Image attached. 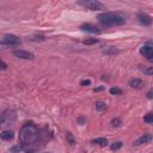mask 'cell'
<instances>
[{"label": "cell", "instance_id": "obj_28", "mask_svg": "<svg viewBox=\"0 0 153 153\" xmlns=\"http://www.w3.org/2000/svg\"><path fill=\"white\" fill-rule=\"evenodd\" d=\"M0 126H1V117H0Z\"/></svg>", "mask_w": 153, "mask_h": 153}, {"label": "cell", "instance_id": "obj_14", "mask_svg": "<svg viewBox=\"0 0 153 153\" xmlns=\"http://www.w3.org/2000/svg\"><path fill=\"white\" fill-rule=\"evenodd\" d=\"M109 92L111 93V94H115V96H120V94H122V90L120 88V87H111L110 90H109Z\"/></svg>", "mask_w": 153, "mask_h": 153}, {"label": "cell", "instance_id": "obj_10", "mask_svg": "<svg viewBox=\"0 0 153 153\" xmlns=\"http://www.w3.org/2000/svg\"><path fill=\"white\" fill-rule=\"evenodd\" d=\"M129 86L133 87V88L139 90V88H141V87L143 86V81H142L141 79H131V80L129 81Z\"/></svg>", "mask_w": 153, "mask_h": 153}, {"label": "cell", "instance_id": "obj_27", "mask_svg": "<svg viewBox=\"0 0 153 153\" xmlns=\"http://www.w3.org/2000/svg\"><path fill=\"white\" fill-rule=\"evenodd\" d=\"M78 121H79V122H80V123H81V124H82V123H84V122H85V121H84V118H79V120H78Z\"/></svg>", "mask_w": 153, "mask_h": 153}, {"label": "cell", "instance_id": "obj_18", "mask_svg": "<svg viewBox=\"0 0 153 153\" xmlns=\"http://www.w3.org/2000/svg\"><path fill=\"white\" fill-rule=\"evenodd\" d=\"M111 124H112V127H120L122 124V121L118 117H115V118L111 120Z\"/></svg>", "mask_w": 153, "mask_h": 153}, {"label": "cell", "instance_id": "obj_2", "mask_svg": "<svg viewBox=\"0 0 153 153\" xmlns=\"http://www.w3.org/2000/svg\"><path fill=\"white\" fill-rule=\"evenodd\" d=\"M127 16L121 12H104L98 16V20L104 26H118L126 23Z\"/></svg>", "mask_w": 153, "mask_h": 153}, {"label": "cell", "instance_id": "obj_22", "mask_svg": "<svg viewBox=\"0 0 153 153\" xmlns=\"http://www.w3.org/2000/svg\"><path fill=\"white\" fill-rule=\"evenodd\" d=\"M90 84H91L90 80H81V81H80V85H81V86H88Z\"/></svg>", "mask_w": 153, "mask_h": 153}, {"label": "cell", "instance_id": "obj_4", "mask_svg": "<svg viewBox=\"0 0 153 153\" xmlns=\"http://www.w3.org/2000/svg\"><path fill=\"white\" fill-rule=\"evenodd\" d=\"M140 53L141 55H143V57H146L147 60H152L153 59V47L151 43H147L145 45H142L140 48Z\"/></svg>", "mask_w": 153, "mask_h": 153}, {"label": "cell", "instance_id": "obj_16", "mask_svg": "<svg viewBox=\"0 0 153 153\" xmlns=\"http://www.w3.org/2000/svg\"><path fill=\"white\" fill-rule=\"evenodd\" d=\"M143 121H145L146 123H148V124H152V123H153V115H152V112H148V114L145 116Z\"/></svg>", "mask_w": 153, "mask_h": 153}, {"label": "cell", "instance_id": "obj_25", "mask_svg": "<svg viewBox=\"0 0 153 153\" xmlns=\"http://www.w3.org/2000/svg\"><path fill=\"white\" fill-rule=\"evenodd\" d=\"M103 88H104V87H98V88H94L93 91H94V92H98V91H102Z\"/></svg>", "mask_w": 153, "mask_h": 153}, {"label": "cell", "instance_id": "obj_23", "mask_svg": "<svg viewBox=\"0 0 153 153\" xmlns=\"http://www.w3.org/2000/svg\"><path fill=\"white\" fill-rule=\"evenodd\" d=\"M22 149H23V148H22V147H20V146H16V147H13V148H12V149H11V152H18V151H19V152H20V151H22Z\"/></svg>", "mask_w": 153, "mask_h": 153}, {"label": "cell", "instance_id": "obj_12", "mask_svg": "<svg viewBox=\"0 0 153 153\" xmlns=\"http://www.w3.org/2000/svg\"><path fill=\"white\" fill-rule=\"evenodd\" d=\"M92 143L93 145H98V146H106L108 145V139H105V137H98V139L92 140Z\"/></svg>", "mask_w": 153, "mask_h": 153}, {"label": "cell", "instance_id": "obj_17", "mask_svg": "<svg viewBox=\"0 0 153 153\" xmlns=\"http://www.w3.org/2000/svg\"><path fill=\"white\" fill-rule=\"evenodd\" d=\"M82 43L86 44V45H91V44H96V43H98V39H97V38H88V39H85Z\"/></svg>", "mask_w": 153, "mask_h": 153}, {"label": "cell", "instance_id": "obj_11", "mask_svg": "<svg viewBox=\"0 0 153 153\" xmlns=\"http://www.w3.org/2000/svg\"><path fill=\"white\" fill-rule=\"evenodd\" d=\"M13 136H14V134H13V131H11V130H4V131L0 134V137H1L2 140H5V141L12 140Z\"/></svg>", "mask_w": 153, "mask_h": 153}, {"label": "cell", "instance_id": "obj_3", "mask_svg": "<svg viewBox=\"0 0 153 153\" xmlns=\"http://www.w3.org/2000/svg\"><path fill=\"white\" fill-rule=\"evenodd\" d=\"M78 5L86 7L87 10L91 11H98V10H105V6L99 2V1H93V0H80L78 1Z\"/></svg>", "mask_w": 153, "mask_h": 153}, {"label": "cell", "instance_id": "obj_1", "mask_svg": "<svg viewBox=\"0 0 153 153\" xmlns=\"http://www.w3.org/2000/svg\"><path fill=\"white\" fill-rule=\"evenodd\" d=\"M38 137V128L33 122H27L19 129V141L22 145H31Z\"/></svg>", "mask_w": 153, "mask_h": 153}, {"label": "cell", "instance_id": "obj_8", "mask_svg": "<svg viewBox=\"0 0 153 153\" xmlns=\"http://www.w3.org/2000/svg\"><path fill=\"white\" fill-rule=\"evenodd\" d=\"M151 140H152V135L149 133H146V134H143L142 136H140L139 139L135 140L134 146H140V145H143V143H148V142H151Z\"/></svg>", "mask_w": 153, "mask_h": 153}, {"label": "cell", "instance_id": "obj_13", "mask_svg": "<svg viewBox=\"0 0 153 153\" xmlns=\"http://www.w3.org/2000/svg\"><path fill=\"white\" fill-rule=\"evenodd\" d=\"M94 108H96L98 111H104V110L106 109V104H105L104 102L98 100V102H96V103H94Z\"/></svg>", "mask_w": 153, "mask_h": 153}, {"label": "cell", "instance_id": "obj_5", "mask_svg": "<svg viewBox=\"0 0 153 153\" xmlns=\"http://www.w3.org/2000/svg\"><path fill=\"white\" fill-rule=\"evenodd\" d=\"M13 55L16 57H19V59H24V60H33L35 59V55L32 53H29V51H25V50H13Z\"/></svg>", "mask_w": 153, "mask_h": 153}, {"label": "cell", "instance_id": "obj_6", "mask_svg": "<svg viewBox=\"0 0 153 153\" xmlns=\"http://www.w3.org/2000/svg\"><path fill=\"white\" fill-rule=\"evenodd\" d=\"M137 19H139V23L142 24L143 26H148L152 24V18L151 16L146 14V13H139L137 14Z\"/></svg>", "mask_w": 153, "mask_h": 153}, {"label": "cell", "instance_id": "obj_15", "mask_svg": "<svg viewBox=\"0 0 153 153\" xmlns=\"http://www.w3.org/2000/svg\"><path fill=\"white\" fill-rule=\"evenodd\" d=\"M122 146H123V143H122L121 141H116V142H114V143L110 146V148H111L112 151H117V149H120Z\"/></svg>", "mask_w": 153, "mask_h": 153}, {"label": "cell", "instance_id": "obj_7", "mask_svg": "<svg viewBox=\"0 0 153 153\" xmlns=\"http://www.w3.org/2000/svg\"><path fill=\"white\" fill-rule=\"evenodd\" d=\"M2 42L5 44H8V45H16V44H19V38L14 35H6L2 39Z\"/></svg>", "mask_w": 153, "mask_h": 153}, {"label": "cell", "instance_id": "obj_24", "mask_svg": "<svg viewBox=\"0 0 153 153\" xmlns=\"http://www.w3.org/2000/svg\"><path fill=\"white\" fill-rule=\"evenodd\" d=\"M67 137H68V140L71 141V143L74 142V141H73V137H72V135H71V133H67Z\"/></svg>", "mask_w": 153, "mask_h": 153}, {"label": "cell", "instance_id": "obj_19", "mask_svg": "<svg viewBox=\"0 0 153 153\" xmlns=\"http://www.w3.org/2000/svg\"><path fill=\"white\" fill-rule=\"evenodd\" d=\"M105 53H111V54H117V53H120V50H117V49H115L114 47H108V49H105L104 50Z\"/></svg>", "mask_w": 153, "mask_h": 153}, {"label": "cell", "instance_id": "obj_21", "mask_svg": "<svg viewBox=\"0 0 153 153\" xmlns=\"http://www.w3.org/2000/svg\"><path fill=\"white\" fill-rule=\"evenodd\" d=\"M6 68H7V65H6V63L0 59V69H1V71H5Z\"/></svg>", "mask_w": 153, "mask_h": 153}, {"label": "cell", "instance_id": "obj_9", "mask_svg": "<svg viewBox=\"0 0 153 153\" xmlns=\"http://www.w3.org/2000/svg\"><path fill=\"white\" fill-rule=\"evenodd\" d=\"M81 30L84 31H87V32H92V33H100L102 31L93 24H90V23H86V24H82L81 25Z\"/></svg>", "mask_w": 153, "mask_h": 153}, {"label": "cell", "instance_id": "obj_20", "mask_svg": "<svg viewBox=\"0 0 153 153\" xmlns=\"http://www.w3.org/2000/svg\"><path fill=\"white\" fill-rule=\"evenodd\" d=\"M142 71H143V73H146V74H148V75H151L152 74V67H148V68H142Z\"/></svg>", "mask_w": 153, "mask_h": 153}, {"label": "cell", "instance_id": "obj_26", "mask_svg": "<svg viewBox=\"0 0 153 153\" xmlns=\"http://www.w3.org/2000/svg\"><path fill=\"white\" fill-rule=\"evenodd\" d=\"M147 97H148V98H152V91H149V92L147 93Z\"/></svg>", "mask_w": 153, "mask_h": 153}]
</instances>
